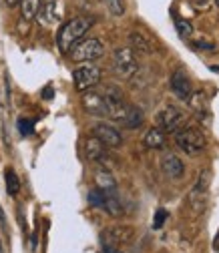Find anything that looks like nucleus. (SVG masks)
I'll use <instances>...</instances> for the list:
<instances>
[{
  "mask_svg": "<svg viewBox=\"0 0 219 253\" xmlns=\"http://www.w3.org/2000/svg\"><path fill=\"white\" fill-rule=\"evenodd\" d=\"M105 101H107V111H109V119H113L117 125L125 126V129H137L143 125V113L129 105L121 97V92H117L115 88H107L105 92Z\"/></svg>",
  "mask_w": 219,
  "mask_h": 253,
  "instance_id": "f257e3e1",
  "label": "nucleus"
},
{
  "mask_svg": "<svg viewBox=\"0 0 219 253\" xmlns=\"http://www.w3.org/2000/svg\"><path fill=\"white\" fill-rule=\"evenodd\" d=\"M95 24V18L90 16H75L69 22H65L60 26L58 35H56V44L60 48V52H71V48L85 39V35L90 30V26Z\"/></svg>",
  "mask_w": 219,
  "mask_h": 253,
  "instance_id": "f03ea898",
  "label": "nucleus"
},
{
  "mask_svg": "<svg viewBox=\"0 0 219 253\" xmlns=\"http://www.w3.org/2000/svg\"><path fill=\"white\" fill-rule=\"evenodd\" d=\"M113 71L121 79H131L139 71V60L131 46H121L113 52Z\"/></svg>",
  "mask_w": 219,
  "mask_h": 253,
  "instance_id": "7ed1b4c3",
  "label": "nucleus"
},
{
  "mask_svg": "<svg viewBox=\"0 0 219 253\" xmlns=\"http://www.w3.org/2000/svg\"><path fill=\"white\" fill-rule=\"evenodd\" d=\"M175 143L177 147L187 153V155H197L205 149L207 145V139L205 135L199 131V129H193V126H187V129H181V131H175Z\"/></svg>",
  "mask_w": 219,
  "mask_h": 253,
  "instance_id": "20e7f679",
  "label": "nucleus"
},
{
  "mask_svg": "<svg viewBox=\"0 0 219 253\" xmlns=\"http://www.w3.org/2000/svg\"><path fill=\"white\" fill-rule=\"evenodd\" d=\"M69 54L75 62H92L105 54V44L99 39H83L71 48Z\"/></svg>",
  "mask_w": 219,
  "mask_h": 253,
  "instance_id": "39448f33",
  "label": "nucleus"
},
{
  "mask_svg": "<svg viewBox=\"0 0 219 253\" xmlns=\"http://www.w3.org/2000/svg\"><path fill=\"white\" fill-rule=\"evenodd\" d=\"M133 237H135L133 227H129V225H111V227L103 229V233H101V243H103V247L119 249L121 245L131 243Z\"/></svg>",
  "mask_w": 219,
  "mask_h": 253,
  "instance_id": "423d86ee",
  "label": "nucleus"
},
{
  "mask_svg": "<svg viewBox=\"0 0 219 253\" xmlns=\"http://www.w3.org/2000/svg\"><path fill=\"white\" fill-rule=\"evenodd\" d=\"M101 77H103V73H101V69H99L97 65H83V67L75 69V73H73L75 88H77L79 92L88 90V88L97 86V84L101 83Z\"/></svg>",
  "mask_w": 219,
  "mask_h": 253,
  "instance_id": "0eeeda50",
  "label": "nucleus"
},
{
  "mask_svg": "<svg viewBox=\"0 0 219 253\" xmlns=\"http://www.w3.org/2000/svg\"><path fill=\"white\" fill-rule=\"evenodd\" d=\"M81 105L85 109L87 115L90 117H109L107 111V101H105V94L97 92V90H83V97H81Z\"/></svg>",
  "mask_w": 219,
  "mask_h": 253,
  "instance_id": "6e6552de",
  "label": "nucleus"
},
{
  "mask_svg": "<svg viewBox=\"0 0 219 253\" xmlns=\"http://www.w3.org/2000/svg\"><path fill=\"white\" fill-rule=\"evenodd\" d=\"M183 123H185V113L179 107H173V105L163 107L159 111V115H157V125L161 126L163 131H167V133L179 131Z\"/></svg>",
  "mask_w": 219,
  "mask_h": 253,
  "instance_id": "1a4fd4ad",
  "label": "nucleus"
},
{
  "mask_svg": "<svg viewBox=\"0 0 219 253\" xmlns=\"http://www.w3.org/2000/svg\"><path fill=\"white\" fill-rule=\"evenodd\" d=\"M92 137H97L107 149H119L123 145V135L119 133V129L107 123H97L92 126Z\"/></svg>",
  "mask_w": 219,
  "mask_h": 253,
  "instance_id": "9d476101",
  "label": "nucleus"
},
{
  "mask_svg": "<svg viewBox=\"0 0 219 253\" xmlns=\"http://www.w3.org/2000/svg\"><path fill=\"white\" fill-rule=\"evenodd\" d=\"M209 183H211V173H209V171H203V173L199 175L197 183L193 185L191 193H189V203H191V207H193L197 213H199V211H203V207H205Z\"/></svg>",
  "mask_w": 219,
  "mask_h": 253,
  "instance_id": "9b49d317",
  "label": "nucleus"
},
{
  "mask_svg": "<svg viewBox=\"0 0 219 253\" xmlns=\"http://www.w3.org/2000/svg\"><path fill=\"white\" fill-rule=\"evenodd\" d=\"M37 18L46 28L54 26L56 22L62 20V6H60V2H58V0H48V2H43L39 12H37Z\"/></svg>",
  "mask_w": 219,
  "mask_h": 253,
  "instance_id": "f8f14e48",
  "label": "nucleus"
},
{
  "mask_svg": "<svg viewBox=\"0 0 219 253\" xmlns=\"http://www.w3.org/2000/svg\"><path fill=\"white\" fill-rule=\"evenodd\" d=\"M85 155H87V159L92 161V163H103L105 165L109 161V151L97 137H88L85 141Z\"/></svg>",
  "mask_w": 219,
  "mask_h": 253,
  "instance_id": "ddd939ff",
  "label": "nucleus"
},
{
  "mask_svg": "<svg viewBox=\"0 0 219 253\" xmlns=\"http://www.w3.org/2000/svg\"><path fill=\"white\" fill-rule=\"evenodd\" d=\"M171 90L175 97H179L181 101H187L191 94V81L187 77V73L183 69H177L173 75H171Z\"/></svg>",
  "mask_w": 219,
  "mask_h": 253,
  "instance_id": "4468645a",
  "label": "nucleus"
},
{
  "mask_svg": "<svg viewBox=\"0 0 219 253\" xmlns=\"http://www.w3.org/2000/svg\"><path fill=\"white\" fill-rule=\"evenodd\" d=\"M161 171L169 179H181L185 173V163L179 159L175 153H165L161 157Z\"/></svg>",
  "mask_w": 219,
  "mask_h": 253,
  "instance_id": "2eb2a0df",
  "label": "nucleus"
},
{
  "mask_svg": "<svg viewBox=\"0 0 219 253\" xmlns=\"http://www.w3.org/2000/svg\"><path fill=\"white\" fill-rule=\"evenodd\" d=\"M143 145L147 149H155V151H161L165 149V133L159 129V126H153V129H149L143 137Z\"/></svg>",
  "mask_w": 219,
  "mask_h": 253,
  "instance_id": "dca6fc26",
  "label": "nucleus"
},
{
  "mask_svg": "<svg viewBox=\"0 0 219 253\" xmlns=\"http://www.w3.org/2000/svg\"><path fill=\"white\" fill-rule=\"evenodd\" d=\"M95 183H97V189H101V191H105V193L117 191V181H115V177L109 169H99L95 173Z\"/></svg>",
  "mask_w": 219,
  "mask_h": 253,
  "instance_id": "f3484780",
  "label": "nucleus"
},
{
  "mask_svg": "<svg viewBox=\"0 0 219 253\" xmlns=\"http://www.w3.org/2000/svg\"><path fill=\"white\" fill-rule=\"evenodd\" d=\"M103 211H107L111 217H123L125 215V207L121 203V199L117 197V191L113 193H105V201H103Z\"/></svg>",
  "mask_w": 219,
  "mask_h": 253,
  "instance_id": "a211bd4d",
  "label": "nucleus"
},
{
  "mask_svg": "<svg viewBox=\"0 0 219 253\" xmlns=\"http://www.w3.org/2000/svg\"><path fill=\"white\" fill-rule=\"evenodd\" d=\"M187 103H189V107L201 117H205L207 113H209V101H207V97L201 92V90H197V92H191L189 94V99H187Z\"/></svg>",
  "mask_w": 219,
  "mask_h": 253,
  "instance_id": "6ab92c4d",
  "label": "nucleus"
},
{
  "mask_svg": "<svg viewBox=\"0 0 219 253\" xmlns=\"http://www.w3.org/2000/svg\"><path fill=\"white\" fill-rule=\"evenodd\" d=\"M129 42H131V48L133 50H139V52H153V46L149 42V39L143 35V33H137V30H133V33H129Z\"/></svg>",
  "mask_w": 219,
  "mask_h": 253,
  "instance_id": "aec40b11",
  "label": "nucleus"
},
{
  "mask_svg": "<svg viewBox=\"0 0 219 253\" xmlns=\"http://www.w3.org/2000/svg\"><path fill=\"white\" fill-rule=\"evenodd\" d=\"M43 4V0H20V10L24 20H33L37 18V12Z\"/></svg>",
  "mask_w": 219,
  "mask_h": 253,
  "instance_id": "412c9836",
  "label": "nucleus"
},
{
  "mask_svg": "<svg viewBox=\"0 0 219 253\" xmlns=\"http://www.w3.org/2000/svg\"><path fill=\"white\" fill-rule=\"evenodd\" d=\"M6 191H8V195H12V197H16L18 191H20V181H18L14 169H6Z\"/></svg>",
  "mask_w": 219,
  "mask_h": 253,
  "instance_id": "4be33fe9",
  "label": "nucleus"
},
{
  "mask_svg": "<svg viewBox=\"0 0 219 253\" xmlns=\"http://www.w3.org/2000/svg\"><path fill=\"white\" fill-rule=\"evenodd\" d=\"M175 28H177L181 39H189L193 35V24L189 20H185V18H175Z\"/></svg>",
  "mask_w": 219,
  "mask_h": 253,
  "instance_id": "5701e85b",
  "label": "nucleus"
},
{
  "mask_svg": "<svg viewBox=\"0 0 219 253\" xmlns=\"http://www.w3.org/2000/svg\"><path fill=\"white\" fill-rule=\"evenodd\" d=\"M107 2V8L113 16H123L125 14V2L123 0H105Z\"/></svg>",
  "mask_w": 219,
  "mask_h": 253,
  "instance_id": "b1692460",
  "label": "nucleus"
},
{
  "mask_svg": "<svg viewBox=\"0 0 219 253\" xmlns=\"http://www.w3.org/2000/svg\"><path fill=\"white\" fill-rule=\"evenodd\" d=\"M103 201H105V191H101V189H92V191H88V203L90 205L103 207Z\"/></svg>",
  "mask_w": 219,
  "mask_h": 253,
  "instance_id": "393cba45",
  "label": "nucleus"
},
{
  "mask_svg": "<svg viewBox=\"0 0 219 253\" xmlns=\"http://www.w3.org/2000/svg\"><path fill=\"white\" fill-rule=\"evenodd\" d=\"M18 131H20V135L28 137L30 133L35 131V121H30V119H18Z\"/></svg>",
  "mask_w": 219,
  "mask_h": 253,
  "instance_id": "a878e982",
  "label": "nucleus"
},
{
  "mask_svg": "<svg viewBox=\"0 0 219 253\" xmlns=\"http://www.w3.org/2000/svg\"><path fill=\"white\" fill-rule=\"evenodd\" d=\"M167 219H169V213L165 209H157V213H155V219H153V227L155 229H161Z\"/></svg>",
  "mask_w": 219,
  "mask_h": 253,
  "instance_id": "bb28decb",
  "label": "nucleus"
},
{
  "mask_svg": "<svg viewBox=\"0 0 219 253\" xmlns=\"http://www.w3.org/2000/svg\"><path fill=\"white\" fill-rule=\"evenodd\" d=\"M195 46H197V48H199V50H211V48H213V46H211V44H205V42H197V44H195Z\"/></svg>",
  "mask_w": 219,
  "mask_h": 253,
  "instance_id": "cd10ccee",
  "label": "nucleus"
},
{
  "mask_svg": "<svg viewBox=\"0 0 219 253\" xmlns=\"http://www.w3.org/2000/svg\"><path fill=\"white\" fill-rule=\"evenodd\" d=\"M4 2H6V6H8V8H14V6L20 2V0H4Z\"/></svg>",
  "mask_w": 219,
  "mask_h": 253,
  "instance_id": "c85d7f7f",
  "label": "nucleus"
},
{
  "mask_svg": "<svg viewBox=\"0 0 219 253\" xmlns=\"http://www.w3.org/2000/svg\"><path fill=\"white\" fill-rule=\"evenodd\" d=\"M44 94H46L44 99H52V88H46V90H44Z\"/></svg>",
  "mask_w": 219,
  "mask_h": 253,
  "instance_id": "c756f323",
  "label": "nucleus"
},
{
  "mask_svg": "<svg viewBox=\"0 0 219 253\" xmlns=\"http://www.w3.org/2000/svg\"><path fill=\"white\" fill-rule=\"evenodd\" d=\"M105 249V253H121L119 249H109V247H103Z\"/></svg>",
  "mask_w": 219,
  "mask_h": 253,
  "instance_id": "7c9ffc66",
  "label": "nucleus"
},
{
  "mask_svg": "<svg viewBox=\"0 0 219 253\" xmlns=\"http://www.w3.org/2000/svg\"><path fill=\"white\" fill-rule=\"evenodd\" d=\"M211 71H213V73H219V67H211Z\"/></svg>",
  "mask_w": 219,
  "mask_h": 253,
  "instance_id": "2f4dec72",
  "label": "nucleus"
},
{
  "mask_svg": "<svg viewBox=\"0 0 219 253\" xmlns=\"http://www.w3.org/2000/svg\"><path fill=\"white\" fill-rule=\"evenodd\" d=\"M215 247L219 249V235H217V239H215Z\"/></svg>",
  "mask_w": 219,
  "mask_h": 253,
  "instance_id": "473e14b6",
  "label": "nucleus"
},
{
  "mask_svg": "<svg viewBox=\"0 0 219 253\" xmlns=\"http://www.w3.org/2000/svg\"><path fill=\"white\" fill-rule=\"evenodd\" d=\"M215 4H217V6H219V0H215Z\"/></svg>",
  "mask_w": 219,
  "mask_h": 253,
  "instance_id": "72a5a7b5",
  "label": "nucleus"
},
{
  "mask_svg": "<svg viewBox=\"0 0 219 253\" xmlns=\"http://www.w3.org/2000/svg\"><path fill=\"white\" fill-rule=\"evenodd\" d=\"M43 2H48V0H43Z\"/></svg>",
  "mask_w": 219,
  "mask_h": 253,
  "instance_id": "f704fd0d",
  "label": "nucleus"
}]
</instances>
